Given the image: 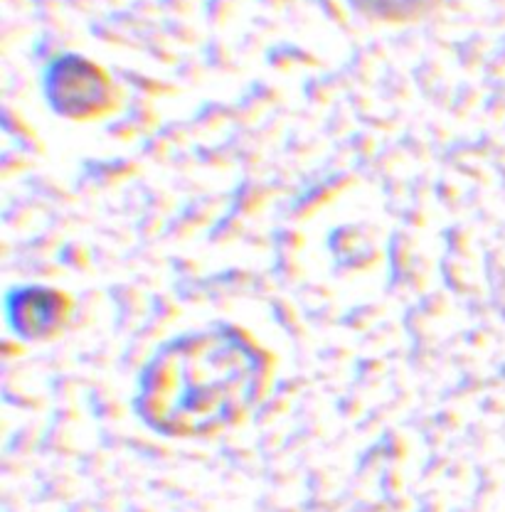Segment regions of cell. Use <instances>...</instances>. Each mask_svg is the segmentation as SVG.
I'll list each match as a JSON object with an SVG mask.
<instances>
[{"label":"cell","instance_id":"3","mask_svg":"<svg viewBox=\"0 0 505 512\" xmlns=\"http://www.w3.org/2000/svg\"><path fill=\"white\" fill-rule=\"evenodd\" d=\"M13 328L25 338H47L67 316V301L50 288H23L8 298Z\"/></svg>","mask_w":505,"mask_h":512},{"label":"cell","instance_id":"2","mask_svg":"<svg viewBox=\"0 0 505 512\" xmlns=\"http://www.w3.org/2000/svg\"><path fill=\"white\" fill-rule=\"evenodd\" d=\"M45 94L57 114L72 119L97 116L111 104L109 77L97 64L77 55L57 57L47 67Z\"/></svg>","mask_w":505,"mask_h":512},{"label":"cell","instance_id":"4","mask_svg":"<svg viewBox=\"0 0 505 512\" xmlns=\"http://www.w3.org/2000/svg\"><path fill=\"white\" fill-rule=\"evenodd\" d=\"M353 8L370 18L380 20H412L427 13L434 5V0H350Z\"/></svg>","mask_w":505,"mask_h":512},{"label":"cell","instance_id":"1","mask_svg":"<svg viewBox=\"0 0 505 512\" xmlns=\"http://www.w3.org/2000/svg\"><path fill=\"white\" fill-rule=\"evenodd\" d=\"M267 355L237 328L193 330L163 345L138 375L136 414L148 429L200 439L237 424L262 394Z\"/></svg>","mask_w":505,"mask_h":512}]
</instances>
